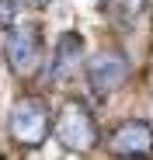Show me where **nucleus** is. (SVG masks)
Segmentation results:
<instances>
[{"label":"nucleus","instance_id":"f257e3e1","mask_svg":"<svg viewBox=\"0 0 153 160\" xmlns=\"http://www.w3.org/2000/svg\"><path fill=\"white\" fill-rule=\"evenodd\" d=\"M7 132L24 150L42 146L49 139V132H52V108H49V101L38 98V94L17 98L11 104V112H7Z\"/></svg>","mask_w":153,"mask_h":160},{"label":"nucleus","instance_id":"f03ea898","mask_svg":"<svg viewBox=\"0 0 153 160\" xmlns=\"http://www.w3.org/2000/svg\"><path fill=\"white\" fill-rule=\"evenodd\" d=\"M52 132L63 143V150H70V153H91L97 146V139H101L91 104H84L80 98H66L63 101L59 115L52 118Z\"/></svg>","mask_w":153,"mask_h":160},{"label":"nucleus","instance_id":"7ed1b4c3","mask_svg":"<svg viewBox=\"0 0 153 160\" xmlns=\"http://www.w3.org/2000/svg\"><path fill=\"white\" fill-rule=\"evenodd\" d=\"M4 56L11 73L17 77H32L42 63V24L38 21H21L11 24L4 35Z\"/></svg>","mask_w":153,"mask_h":160},{"label":"nucleus","instance_id":"20e7f679","mask_svg":"<svg viewBox=\"0 0 153 160\" xmlns=\"http://www.w3.org/2000/svg\"><path fill=\"white\" fill-rule=\"evenodd\" d=\"M129 73H132V63L122 49H97L84 66L87 87H91L94 98H108L111 91H118L129 80Z\"/></svg>","mask_w":153,"mask_h":160},{"label":"nucleus","instance_id":"39448f33","mask_svg":"<svg viewBox=\"0 0 153 160\" xmlns=\"http://www.w3.org/2000/svg\"><path fill=\"white\" fill-rule=\"evenodd\" d=\"M111 150L122 160H150L153 157V125L143 118H129L111 132Z\"/></svg>","mask_w":153,"mask_h":160},{"label":"nucleus","instance_id":"423d86ee","mask_svg":"<svg viewBox=\"0 0 153 160\" xmlns=\"http://www.w3.org/2000/svg\"><path fill=\"white\" fill-rule=\"evenodd\" d=\"M80 59H84V35L80 32H63L56 49H52V59H49V80H66Z\"/></svg>","mask_w":153,"mask_h":160},{"label":"nucleus","instance_id":"0eeeda50","mask_svg":"<svg viewBox=\"0 0 153 160\" xmlns=\"http://www.w3.org/2000/svg\"><path fill=\"white\" fill-rule=\"evenodd\" d=\"M17 4L32 7V11H42V7H49V4H56V0H17Z\"/></svg>","mask_w":153,"mask_h":160},{"label":"nucleus","instance_id":"6e6552de","mask_svg":"<svg viewBox=\"0 0 153 160\" xmlns=\"http://www.w3.org/2000/svg\"><path fill=\"white\" fill-rule=\"evenodd\" d=\"M94 4H97V7H108V4H111V0H94Z\"/></svg>","mask_w":153,"mask_h":160}]
</instances>
